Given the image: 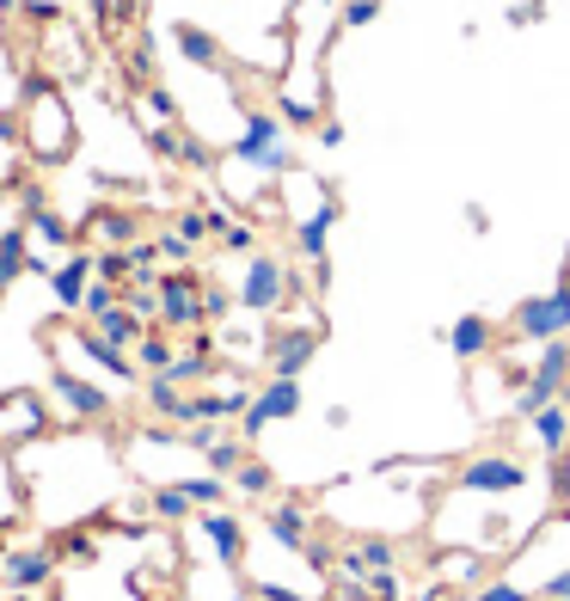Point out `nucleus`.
<instances>
[{
    "label": "nucleus",
    "mask_w": 570,
    "mask_h": 601,
    "mask_svg": "<svg viewBox=\"0 0 570 601\" xmlns=\"http://www.w3.org/2000/svg\"><path fill=\"white\" fill-rule=\"evenodd\" d=\"M527 485V466L515 454H478L454 473V492H473V497H509Z\"/></svg>",
    "instance_id": "obj_7"
},
{
    "label": "nucleus",
    "mask_w": 570,
    "mask_h": 601,
    "mask_svg": "<svg viewBox=\"0 0 570 601\" xmlns=\"http://www.w3.org/2000/svg\"><path fill=\"white\" fill-rule=\"evenodd\" d=\"M509 325H515V338H522V344L570 338V282H558V289H546V294H534V301H522Z\"/></svg>",
    "instance_id": "obj_3"
},
{
    "label": "nucleus",
    "mask_w": 570,
    "mask_h": 601,
    "mask_svg": "<svg viewBox=\"0 0 570 601\" xmlns=\"http://www.w3.org/2000/svg\"><path fill=\"white\" fill-rule=\"evenodd\" d=\"M110 308H124V289H117V282H86V301H80V313L98 325Z\"/></svg>",
    "instance_id": "obj_28"
},
{
    "label": "nucleus",
    "mask_w": 570,
    "mask_h": 601,
    "mask_svg": "<svg viewBox=\"0 0 570 601\" xmlns=\"http://www.w3.org/2000/svg\"><path fill=\"white\" fill-rule=\"evenodd\" d=\"M49 393H56V400H62L74 417H105V412H110V400H105V393H98L93 381L68 374V369H56V374H49Z\"/></svg>",
    "instance_id": "obj_12"
},
{
    "label": "nucleus",
    "mask_w": 570,
    "mask_h": 601,
    "mask_svg": "<svg viewBox=\"0 0 570 601\" xmlns=\"http://www.w3.org/2000/svg\"><path fill=\"white\" fill-rule=\"evenodd\" d=\"M338 197H325L319 209H313L307 221H301V228H294V252H301V258H313V264H325V240H331V228H338Z\"/></svg>",
    "instance_id": "obj_13"
},
{
    "label": "nucleus",
    "mask_w": 570,
    "mask_h": 601,
    "mask_svg": "<svg viewBox=\"0 0 570 601\" xmlns=\"http://www.w3.org/2000/svg\"><path fill=\"white\" fill-rule=\"evenodd\" d=\"M74 350L86 356V362H98V369H110V374H117V381H129V374H136V362H129V350H117V344H110L105 332H98V325H93V320H86V325H80V332H74Z\"/></svg>",
    "instance_id": "obj_14"
},
{
    "label": "nucleus",
    "mask_w": 570,
    "mask_h": 601,
    "mask_svg": "<svg viewBox=\"0 0 570 601\" xmlns=\"http://www.w3.org/2000/svg\"><path fill=\"white\" fill-rule=\"evenodd\" d=\"M202 454H209V473H233V466L246 461V436H216Z\"/></svg>",
    "instance_id": "obj_27"
},
{
    "label": "nucleus",
    "mask_w": 570,
    "mask_h": 601,
    "mask_svg": "<svg viewBox=\"0 0 570 601\" xmlns=\"http://www.w3.org/2000/svg\"><path fill=\"white\" fill-rule=\"evenodd\" d=\"M25 154L37 166H56V160L74 154V117H68L62 93L49 80H32L25 86Z\"/></svg>",
    "instance_id": "obj_1"
},
{
    "label": "nucleus",
    "mask_w": 570,
    "mask_h": 601,
    "mask_svg": "<svg viewBox=\"0 0 570 601\" xmlns=\"http://www.w3.org/2000/svg\"><path fill=\"white\" fill-rule=\"evenodd\" d=\"M270 540H277V546H289V553H301L307 558V546H313V534H307V509L301 504H282V509H270Z\"/></svg>",
    "instance_id": "obj_20"
},
{
    "label": "nucleus",
    "mask_w": 570,
    "mask_h": 601,
    "mask_svg": "<svg viewBox=\"0 0 570 601\" xmlns=\"http://www.w3.org/2000/svg\"><path fill=\"white\" fill-rule=\"evenodd\" d=\"M178 485L190 492V504H197V509H221V504H228V478H178Z\"/></svg>",
    "instance_id": "obj_30"
},
{
    "label": "nucleus",
    "mask_w": 570,
    "mask_h": 601,
    "mask_svg": "<svg viewBox=\"0 0 570 601\" xmlns=\"http://www.w3.org/2000/svg\"><path fill=\"white\" fill-rule=\"evenodd\" d=\"M178 56H185V62H197V68H216L221 62V44L209 32H202V25H178Z\"/></svg>",
    "instance_id": "obj_21"
},
{
    "label": "nucleus",
    "mask_w": 570,
    "mask_h": 601,
    "mask_svg": "<svg viewBox=\"0 0 570 601\" xmlns=\"http://www.w3.org/2000/svg\"><path fill=\"white\" fill-rule=\"evenodd\" d=\"M44 430H49L44 400H37L32 386H13V393L0 400V442H7V448H19V442H37Z\"/></svg>",
    "instance_id": "obj_9"
},
{
    "label": "nucleus",
    "mask_w": 570,
    "mask_h": 601,
    "mask_svg": "<svg viewBox=\"0 0 570 601\" xmlns=\"http://www.w3.org/2000/svg\"><path fill=\"white\" fill-rule=\"evenodd\" d=\"M233 301H240V294H228L221 282H202V320H228Z\"/></svg>",
    "instance_id": "obj_34"
},
{
    "label": "nucleus",
    "mask_w": 570,
    "mask_h": 601,
    "mask_svg": "<svg viewBox=\"0 0 570 601\" xmlns=\"http://www.w3.org/2000/svg\"><path fill=\"white\" fill-rule=\"evenodd\" d=\"M202 540L221 553V565H240L246 558V522L240 516H228V509H202Z\"/></svg>",
    "instance_id": "obj_11"
},
{
    "label": "nucleus",
    "mask_w": 570,
    "mask_h": 601,
    "mask_svg": "<svg viewBox=\"0 0 570 601\" xmlns=\"http://www.w3.org/2000/svg\"><path fill=\"white\" fill-rule=\"evenodd\" d=\"M539 13H546V0H522V7L509 13V25H539Z\"/></svg>",
    "instance_id": "obj_42"
},
{
    "label": "nucleus",
    "mask_w": 570,
    "mask_h": 601,
    "mask_svg": "<svg viewBox=\"0 0 570 601\" xmlns=\"http://www.w3.org/2000/svg\"><path fill=\"white\" fill-rule=\"evenodd\" d=\"M19 601H32V589H19Z\"/></svg>",
    "instance_id": "obj_45"
},
{
    "label": "nucleus",
    "mask_w": 570,
    "mask_h": 601,
    "mask_svg": "<svg viewBox=\"0 0 570 601\" xmlns=\"http://www.w3.org/2000/svg\"><path fill=\"white\" fill-rule=\"evenodd\" d=\"M141 105H148V117H160V124L172 117V93H160V86H148V93H141Z\"/></svg>",
    "instance_id": "obj_39"
},
{
    "label": "nucleus",
    "mask_w": 570,
    "mask_h": 601,
    "mask_svg": "<svg viewBox=\"0 0 570 601\" xmlns=\"http://www.w3.org/2000/svg\"><path fill=\"white\" fill-rule=\"evenodd\" d=\"M98 332H105V338L117 344V350H136V344H141V313L124 301V308H110L105 320H98Z\"/></svg>",
    "instance_id": "obj_22"
},
{
    "label": "nucleus",
    "mask_w": 570,
    "mask_h": 601,
    "mask_svg": "<svg viewBox=\"0 0 570 601\" xmlns=\"http://www.w3.org/2000/svg\"><path fill=\"white\" fill-rule=\"evenodd\" d=\"M539 601H570V570L546 577V583H539Z\"/></svg>",
    "instance_id": "obj_40"
},
{
    "label": "nucleus",
    "mask_w": 570,
    "mask_h": 601,
    "mask_svg": "<svg viewBox=\"0 0 570 601\" xmlns=\"http://www.w3.org/2000/svg\"><path fill=\"white\" fill-rule=\"evenodd\" d=\"M185 400L190 393L172 381V374H154V381H148V405H154L160 417H185Z\"/></svg>",
    "instance_id": "obj_23"
},
{
    "label": "nucleus",
    "mask_w": 570,
    "mask_h": 601,
    "mask_svg": "<svg viewBox=\"0 0 570 601\" xmlns=\"http://www.w3.org/2000/svg\"><path fill=\"white\" fill-rule=\"evenodd\" d=\"M93 233H98V240H110V246H136V216L105 209V216H93Z\"/></svg>",
    "instance_id": "obj_24"
},
{
    "label": "nucleus",
    "mask_w": 570,
    "mask_h": 601,
    "mask_svg": "<svg viewBox=\"0 0 570 601\" xmlns=\"http://www.w3.org/2000/svg\"><path fill=\"white\" fill-rule=\"evenodd\" d=\"M62 553H68V558H93L98 546H93V540H86V534H68V540H62Z\"/></svg>",
    "instance_id": "obj_43"
},
{
    "label": "nucleus",
    "mask_w": 570,
    "mask_h": 601,
    "mask_svg": "<svg viewBox=\"0 0 570 601\" xmlns=\"http://www.w3.org/2000/svg\"><path fill=\"white\" fill-rule=\"evenodd\" d=\"M442 338H447V350H454V356H466V362H473V356H485L497 344V332H491V320H485V313H466V320L447 325Z\"/></svg>",
    "instance_id": "obj_17"
},
{
    "label": "nucleus",
    "mask_w": 570,
    "mask_h": 601,
    "mask_svg": "<svg viewBox=\"0 0 570 601\" xmlns=\"http://www.w3.org/2000/svg\"><path fill=\"white\" fill-rule=\"evenodd\" d=\"M369 596H374V601H405V577H399V565L374 570V577H369Z\"/></svg>",
    "instance_id": "obj_33"
},
{
    "label": "nucleus",
    "mask_w": 570,
    "mask_h": 601,
    "mask_svg": "<svg viewBox=\"0 0 570 601\" xmlns=\"http://www.w3.org/2000/svg\"><path fill=\"white\" fill-rule=\"evenodd\" d=\"M233 485H240V492H246V497H270V485H277V473H270V466H264V461H252V454H246V461L233 466Z\"/></svg>",
    "instance_id": "obj_26"
},
{
    "label": "nucleus",
    "mask_w": 570,
    "mask_h": 601,
    "mask_svg": "<svg viewBox=\"0 0 570 601\" xmlns=\"http://www.w3.org/2000/svg\"><path fill=\"white\" fill-rule=\"evenodd\" d=\"M13 7H19V0H0V13H13Z\"/></svg>",
    "instance_id": "obj_44"
},
{
    "label": "nucleus",
    "mask_w": 570,
    "mask_h": 601,
    "mask_svg": "<svg viewBox=\"0 0 570 601\" xmlns=\"http://www.w3.org/2000/svg\"><path fill=\"white\" fill-rule=\"evenodd\" d=\"M32 240H37V246H68L74 233H68V221L44 203V209H32Z\"/></svg>",
    "instance_id": "obj_25"
},
{
    "label": "nucleus",
    "mask_w": 570,
    "mask_h": 601,
    "mask_svg": "<svg viewBox=\"0 0 570 601\" xmlns=\"http://www.w3.org/2000/svg\"><path fill=\"white\" fill-rule=\"evenodd\" d=\"M294 412H301V374H270V381H264V393L246 405V412H240V436H246V442H258L270 424H282V417H294Z\"/></svg>",
    "instance_id": "obj_6"
},
{
    "label": "nucleus",
    "mask_w": 570,
    "mask_h": 601,
    "mask_svg": "<svg viewBox=\"0 0 570 601\" xmlns=\"http://www.w3.org/2000/svg\"><path fill=\"white\" fill-rule=\"evenodd\" d=\"M190 509H197V504H190L185 485H160V492H154V516H160V522H185Z\"/></svg>",
    "instance_id": "obj_29"
},
{
    "label": "nucleus",
    "mask_w": 570,
    "mask_h": 601,
    "mask_svg": "<svg viewBox=\"0 0 570 601\" xmlns=\"http://www.w3.org/2000/svg\"><path fill=\"white\" fill-rule=\"evenodd\" d=\"M374 19H381V0H344L338 25L344 32H362V25H374Z\"/></svg>",
    "instance_id": "obj_32"
},
{
    "label": "nucleus",
    "mask_w": 570,
    "mask_h": 601,
    "mask_svg": "<svg viewBox=\"0 0 570 601\" xmlns=\"http://www.w3.org/2000/svg\"><path fill=\"white\" fill-rule=\"evenodd\" d=\"M527 430H534V442L546 448V454H570V405L565 400H552V405H539L534 417H527Z\"/></svg>",
    "instance_id": "obj_16"
},
{
    "label": "nucleus",
    "mask_w": 570,
    "mask_h": 601,
    "mask_svg": "<svg viewBox=\"0 0 570 601\" xmlns=\"http://www.w3.org/2000/svg\"><path fill=\"white\" fill-rule=\"evenodd\" d=\"M570 386V338H552V344H539V362H534V374H527V386H522V400H515V417H534L539 405H552L558 393Z\"/></svg>",
    "instance_id": "obj_4"
},
{
    "label": "nucleus",
    "mask_w": 570,
    "mask_h": 601,
    "mask_svg": "<svg viewBox=\"0 0 570 601\" xmlns=\"http://www.w3.org/2000/svg\"><path fill=\"white\" fill-rule=\"evenodd\" d=\"M154 289H160V325H166V332H190V325H202V277L172 270V277L154 282Z\"/></svg>",
    "instance_id": "obj_8"
},
{
    "label": "nucleus",
    "mask_w": 570,
    "mask_h": 601,
    "mask_svg": "<svg viewBox=\"0 0 570 601\" xmlns=\"http://www.w3.org/2000/svg\"><path fill=\"white\" fill-rule=\"evenodd\" d=\"M233 160H246V166L258 172H294V148H289V129H282V117H270V111H246V129H240V141H233Z\"/></svg>",
    "instance_id": "obj_2"
},
{
    "label": "nucleus",
    "mask_w": 570,
    "mask_h": 601,
    "mask_svg": "<svg viewBox=\"0 0 570 601\" xmlns=\"http://www.w3.org/2000/svg\"><path fill=\"white\" fill-rule=\"evenodd\" d=\"M221 246L228 252H258V233H252L246 221H228V228H221Z\"/></svg>",
    "instance_id": "obj_36"
},
{
    "label": "nucleus",
    "mask_w": 570,
    "mask_h": 601,
    "mask_svg": "<svg viewBox=\"0 0 570 601\" xmlns=\"http://www.w3.org/2000/svg\"><path fill=\"white\" fill-rule=\"evenodd\" d=\"M136 362H141V369H166V362H172V344H166V332H141V344H136Z\"/></svg>",
    "instance_id": "obj_31"
},
{
    "label": "nucleus",
    "mask_w": 570,
    "mask_h": 601,
    "mask_svg": "<svg viewBox=\"0 0 570 601\" xmlns=\"http://www.w3.org/2000/svg\"><path fill=\"white\" fill-rule=\"evenodd\" d=\"M478 601H527V589H515V583H485V589H478Z\"/></svg>",
    "instance_id": "obj_41"
},
{
    "label": "nucleus",
    "mask_w": 570,
    "mask_h": 601,
    "mask_svg": "<svg viewBox=\"0 0 570 601\" xmlns=\"http://www.w3.org/2000/svg\"><path fill=\"white\" fill-rule=\"evenodd\" d=\"M294 270L282 258H270V252H252V264H246V282H240V308H252V313H277L282 301H294Z\"/></svg>",
    "instance_id": "obj_5"
},
{
    "label": "nucleus",
    "mask_w": 570,
    "mask_h": 601,
    "mask_svg": "<svg viewBox=\"0 0 570 601\" xmlns=\"http://www.w3.org/2000/svg\"><path fill=\"white\" fill-rule=\"evenodd\" d=\"M93 270H98V258H93V252H74V258H68L62 270L49 277L56 301H62V308H80V301H86V282H93Z\"/></svg>",
    "instance_id": "obj_18"
},
{
    "label": "nucleus",
    "mask_w": 570,
    "mask_h": 601,
    "mask_svg": "<svg viewBox=\"0 0 570 601\" xmlns=\"http://www.w3.org/2000/svg\"><path fill=\"white\" fill-rule=\"evenodd\" d=\"M32 270V228H7L0 233V294L13 289Z\"/></svg>",
    "instance_id": "obj_19"
},
{
    "label": "nucleus",
    "mask_w": 570,
    "mask_h": 601,
    "mask_svg": "<svg viewBox=\"0 0 570 601\" xmlns=\"http://www.w3.org/2000/svg\"><path fill=\"white\" fill-rule=\"evenodd\" d=\"M282 117H289L294 129H307V124H319V105H313V99H282Z\"/></svg>",
    "instance_id": "obj_37"
},
{
    "label": "nucleus",
    "mask_w": 570,
    "mask_h": 601,
    "mask_svg": "<svg viewBox=\"0 0 570 601\" xmlns=\"http://www.w3.org/2000/svg\"><path fill=\"white\" fill-rule=\"evenodd\" d=\"M190 252H197V246H190V240H185L178 228H172V233H160V258H166V264H185Z\"/></svg>",
    "instance_id": "obj_38"
},
{
    "label": "nucleus",
    "mask_w": 570,
    "mask_h": 601,
    "mask_svg": "<svg viewBox=\"0 0 570 601\" xmlns=\"http://www.w3.org/2000/svg\"><path fill=\"white\" fill-rule=\"evenodd\" d=\"M98 277H105V282L136 277V258H129V252H98Z\"/></svg>",
    "instance_id": "obj_35"
},
{
    "label": "nucleus",
    "mask_w": 570,
    "mask_h": 601,
    "mask_svg": "<svg viewBox=\"0 0 570 601\" xmlns=\"http://www.w3.org/2000/svg\"><path fill=\"white\" fill-rule=\"evenodd\" d=\"M264 356H270V374H301L319 356V325H277L264 338Z\"/></svg>",
    "instance_id": "obj_10"
},
{
    "label": "nucleus",
    "mask_w": 570,
    "mask_h": 601,
    "mask_svg": "<svg viewBox=\"0 0 570 601\" xmlns=\"http://www.w3.org/2000/svg\"><path fill=\"white\" fill-rule=\"evenodd\" d=\"M0 577H7V589H44L49 577H56V553L25 546V553H13L7 565H0Z\"/></svg>",
    "instance_id": "obj_15"
}]
</instances>
